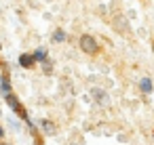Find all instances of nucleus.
<instances>
[{"label":"nucleus","mask_w":154,"mask_h":145,"mask_svg":"<svg viewBox=\"0 0 154 145\" xmlns=\"http://www.w3.org/2000/svg\"><path fill=\"white\" fill-rule=\"evenodd\" d=\"M34 145H42V141H40V137H38V139L34 141Z\"/></svg>","instance_id":"12"},{"label":"nucleus","mask_w":154,"mask_h":145,"mask_svg":"<svg viewBox=\"0 0 154 145\" xmlns=\"http://www.w3.org/2000/svg\"><path fill=\"white\" fill-rule=\"evenodd\" d=\"M5 101H7V105L11 107V111H13V114H17V116H19V118H21V120H23V122H26V124L32 128V130L36 128V126H34V122L30 120V114H28V109H26V107H23V103L17 99V95H15V93H11L9 97H5Z\"/></svg>","instance_id":"1"},{"label":"nucleus","mask_w":154,"mask_h":145,"mask_svg":"<svg viewBox=\"0 0 154 145\" xmlns=\"http://www.w3.org/2000/svg\"><path fill=\"white\" fill-rule=\"evenodd\" d=\"M17 63H19L23 70H34V65H36V61H34L32 53H21V55L17 57Z\"/></svg>","instance_id":"5"},{"label":"nucleus","mask_w":154,"mask_h":145,"mask_svg":"<svg viewBox=\"0 0 154 145\" xmlns=\"http://www.w3.org/2000/svg\"><path fill=\"white\" fill-rule=\"evenodd\" d=\"M32 57H34V61H36V63L47 61V49H36V51L32 53Z\"/></svg>","instance_id":"8"},{"label":"nucleus","mask_w":154,"mask_h":145,"mask_svg":"<svg viewBox=\"0 0 154 145\" xmlns=\"http://www.w3.org/2000/svg\"><path fill=\"white\" fill-rule=\"evenodd\" d=\"M40 128H42V132H45V135L55 132V126H53V122H51V120H40Z\"/></svg>","instance_id":"9"},{"label":"nucleus","mask_w":154,"mask_h":145,"mask_svg":"<svg viewBox=\"0 0 154 145\" xmlns=\"http://www.w3.org/2000/svg\"><path fill=\"white\" fill-rule=\"evenodd\" d=\"M91 95H93V99H95L97 105H101V107H108V105H110V95H108V90L95 86V88H91Z\"/></svg>","instance_id":"3"},{"label":"nucleus","mask_w":154,"mask_h":145,"mask_svg":"<svg viewBox=\"0 0 154 145\" xmlns=\"http://www.w3.org/2000/svg\"><path fill=\"white\" fill-rule=\"evenodd\" d=\"M78 46H80V51H82L85 55H99V51H101L97 38H93L91 34H82V36L78 38Z\"/></svg>","instance_id":"2"},{"label":"nucleus","mask_w":154,"mask_h":145,"mask_svg":"<svg viewBox=\"0 0 154 145\" xmlns=\"http://www.w3.org/2000/svg\"><path fill=\"white\" fill-rule=\"evenodd\" d=\"M5 145H9V143H5Z\"/></svg>","instance_id":"15"},{"label":"nucleus","mask_w":154,"mask_h":145,"mask_svg":"<svg viewBox=\"0 0 154 145\" xmlns=\"http://www.w3.org/2000/svg\"><path fill=\"white\" fill-rule=\"evenodd\" d=\"M139 90H141L143 95H150V93L154 90V84H152V78H148V76H143V78L139 80Z\"/></svg>","instance_id":"6"},{"label":"nucleus","mask_w":154,"mask_h":145,"mask_svg":"<svg viewBox=\"0 0 154 145\" xmlns=\"http://www.w3.org/2000/svg\"><path fill=\"white\" fill-rule=\"evenodd\" d=\"M40 65H42V72H45V74H51V72H53V63H51L49 59H47V61H42Z\"/></svg>","instance_id":"10"},{"label":"nucleus","mask_w":154,"mask_h":145,"mask_svg":"<svg viewBox=\"0 0 154 145\" xmlns=\"http://www.w3.org/2000/svg\"><path fill=\"white\" fill-rule=\"evenodd\" d=\"M11 93H13V84H11L9 74H0V95H2V97H9Z\"/></svg>","instance_id":"4"},{"label":"nucleus","mask_w":154,"mask_h":145,"mask_svg":"<svg viewBox=\"0 0 154 145\" xmlns=\"http://www.w3.org/2000/svg\"><path fill=\"white\" fill-rule=\"evenodd\" d=\"M0 139H5V128H2V124H0Z\"/></svg>","instance_id":"11"},{"label":"nucleus","mask_w":154,"mask_h":145,"mask_svg":"<svg viewBox=\"0 0 154 145\" xmlns=\"http://www.w3.org/2000/svg\"><path fill=\"white\" fill-rule=\"evenodd\" d=\"M0 51H2V44H0Z\"/></svg>","instance_id":"14"},{"label":"nucleus","mask_w":154,"mask_h":145,"mask_svg":"<svg viewBox=\"0 0 154 145\" xmlns=\"http://www.w3.org/2000/svg\"><path fill=\"white\" fill-rule=\"evenodd\" d=\"M51 40H53L55 44H61V42H66V40H68V32H66V30H61V28H57V30L53 32Z\"/></svg>","instance_id":"7"},{"label":"nucleus","mask_w":154,"mask_h":145,"mask_svg":"<svg viewBox=\"0 0 154 145\" xmlns=\"http://www.w3.org/2000/svg\"><path fill=\"white\" fill-rule=\"evenodd\" d=\"M152 53H154V40H152Z\"/></svg>","instance_id":"13"}]
</instances>
